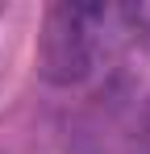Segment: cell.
I'll return each instance as SVG.
<instances>
[{
    "mask_svg": "<svg viewBox=\"0 0 150 154\" xmlns=\"http://www.w3.org/2000/svg\"><path fill=\"white\" fill-rule=\"evenodd\" d=\"M150 8L138 4H54L42 21L38 63L54 83H79L108 54L142 33Z\"/></svg>",
    "mask_w": 150,
    "mask_h": 154,
    "instance_id": "obj_1",
    "label": "cell"
}]
</instances>
